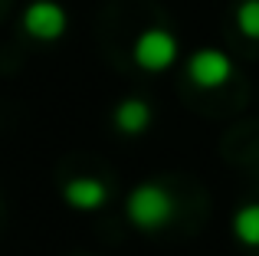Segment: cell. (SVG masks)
<instances>
[{
    "label": "cell",
    "instance_id": "1",
    "mask_svg": "<svg viewBox=\"0 0 259 256\" xmlns=\"http://www.w3.org/2000/svg\"><path fill=\"white\" fill-rule=\"evenodd\" d=\"M125 214H128V220H132L135 227H141V230H161V227H167L174 220L177 200H174V194L167 191V187H161V184H141V187H135V191L128 194Z\"/></svg>",
    "mask_w": 259,
    "mask_h": 256
},
{
    "label": "cell",
    "instance_id": "2",
    "mask_svg": "<svg viewBox=\"0 0 259 256\" xmlns=\"http://www.w3.org/2000/svg\"><path fill=\"white\" fill-rule=\"evenodd\" d=\"M177 53H181L177 36H174L171 30H161V26L145 30L138 39H135V46H132L135 63H138L145 72H164V69H171L174 59H177Z\"/></svg>",
    "mask_w": 259,
    "mask_h": 256
},
{
    "label": "cell",
    "instance_id": "3",
    "mask_svg": "<svg viewBox=\"0 0 259 256\" xmlns=\"http://www.w3.org/2000/svg\"><path fill=\"white\" fill-rule=\"evenodd\" d=\"M187 76L200 89H220L233 79V59L220 50H197L187 63Z\"/></svg>",
    "mask_w": 259,
    "mask_h": 256
},
{
    "label": "cell",
    "instance_id": "4",
    "mask_svg": "<svg viewBox=\"0 0 259 256\" xmlns=\"http://www.w3.org/2000/svg\"><path fill=\"white\" fill-rule=\"evenodd\" d=\"M66 10L53 0H36L23 10V30L33 39H59L66 33Z\"/></svg>",
    "mask_w": 259,
    "mask_h": 256
},
{
    "label": "cell",
    "instance_id": "5",
    "mask_svg": "<svg viewBox=\"0 0 259 256\" xmlns=\"http://www.w3.org/2000/svg\"><path fill=\"white\" fill-rule=\"evenodd\" d=\"M63 197H66L69 207L92 214V210H99V207L108 200V187L102 184L99 178H72L69 184L63 187Z\"/></svg>",
    "mask_w": 259,
    "mask_h": 256
},
{
    "label": "cell",
    "instance_id": "6",
    "mask_svg": "<svg viewBox=\"0 0 259 256\" xmlns=\"http://www.w3.org/2000/svg\"><path fill=\"white\" fill-rule=\"evenodd\" d=\"M115 125H118L121 135L148 132V125H151V105H148L145 99H125V102H118V109H115Z\"/></svg>",
    "mask_w": 259,
    "mask_h": 256
},
{
    "label": "cell",
    "instance_id": "7",
    "mask_svg": "<svg viewBox=\"0 0 259 256\" xmlns=\"http://www.w3.org/2000/svg\"><path fill=\"white\" fill-rule=\"evenodd\" d=\"M233 237L243 246H259V204H246L233 214Z\"/></svg>",
    "mask_w": 259,
    "mask_h": 256
},
{
    "label": "cell",
    "instance_id": "8",
    "mask_svg": "<svg viewBox=\"0 0 259 256\" xmlns=\"http://www.w3.org/2000/svg\"><path fill=\"white\" fill-rule=\"evenodd\" d=\"M236 26L243 36L259 39V0H243L236 7Z\"/></svg>",
    "mask_w": 259,
    "mask_h": 256
}]
</instances>
